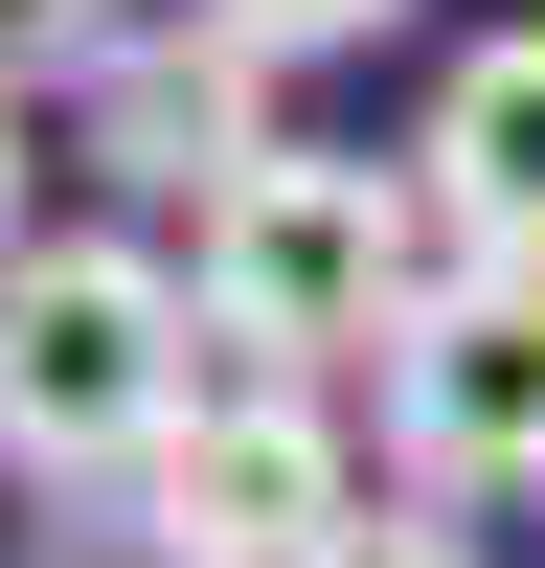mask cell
<instances>
[{
	"mask_svg": "<svg viewBox=\"0 0 545 568\" xmlns=\"http://www.w3.org/2000/svg\"><path fill=\"white\" fill-rule=\"evenodd\" d=\"M205 23H227V45H272V69H296V45H387L409 0H205Z\"/></svg>",
	"mask_w": 545,
	"mask_h": 568,
	"instance_id": "8",
	"label": "cell"
},
{
	"mask_svg": "<svg viewBox=\"0 0 545 568\" xmlns=\"http://www.w3.org/2000/svg\"><path fill=\"white\" fill-rule=\"evenodd\" d=\"M387 455L409 500H545V273L454 251L432 318L387 342Z\"/></svg>",
	"mask_w": 545,
	"mask_h": 568,
	"instance_id": "4",
	"label": "cell"
},
{
	"mask_svg": "<svg viewBox=\"0 0 545 568\" xmlns=\"http://www.w3.org/2000/svg\"><path fill=\"white\" fill-rule=\"evenodd\" d=\"M69 136H91V182H136V205H227V182L296 160V136H272V45H227L205 0H182V23H136L114 69L69 91Z\"/></svg>",
	"mask_w": 545,
	"mask_h": 568,
	"instance_id": "5",
	"label": "cell"
},
{
	"mask_svg": "<svg viewBox=\"0 0 545 568\" xmlns=\"http://www.w3.org/2000/svg\"><path fill=\"white\" fill-rule=\"evenodd\" d=\"M363 524V433H341V387H205L160 433V478H136V546L160 568H341Z\"/></svg>",
	"mask_w": 545,
	"mask_h": 568,
	"instance_id": "3",
	"label": "cell"
},
{
	"mask_svg": "<svg viewBox=\"0 0 545 568\" xmlns=\"http://www.w3.org/2000/svg\"><path fill=\"white\" fill-rule=\"evenodd\" d=\"M0 273H23V114H0Z\"/></svg>",
	"mask_w": 545,
	"mask_h": 568,
	"instance_id": "10",
	"label": "cell"
},
{
	"mask_svg": "<svg viewBox=\"0 0 545 568\" xmlns=\"http://www.w3.org/2000/svg\"><path fill=\"white\" fill-rule=\"evenodd\" d=\"M341 568H477V524H454V500H363Z\"/></svg>",
	"mask_w": 545,
	"mask_h": 568,
	"instance_id": "9",
	"label": "cell"
},
{
	"mask_svg": "<svg viewBox=\"0 0 545 568\" xmlns=\"http://www.w3.org/2000/svg\"><path fill=\"white\" fill-rule=\"evenodd\" d=\"M432 273H454V227L409 160H272L205 205V342H250L272 387H341L432 318Z\"/></svg>",
	"mask_w": 545,
	"mask_h": 568,
	"instance_id": "2",
	"label": "cell"
},
{
	"mask_svg": "<svg viewBox=\"0 0 545 568\" xmlns=\"http://www.w3.org/2000/svg\"><path fill=\"white\" fill-rule=\"evenodd\" d=\"M409 182H432V227H454V251L545 273V23H477V45L432 69V114H409Z\"/></svg>",
	"mask_w": 545,
	"mask_h": 568,
	"instance_id": "6",
	"label": "cell"
},
{
	"mask_svg": "<svg viewBox=\"0 0 545 568\" xmlns=\"http://www.w3.org/2000/svg\"><path fill=\"white\" fill-rule=\"evenodd\" d=\"M136 45V0H0V114H23V91H91Z\"/></svg>",
	"mask_w": 545,
	"mask_h": 568,
	"instance_id": "7",
	"label": "cell"
},
{
	"mask_svg": "<svg viewBox=\"0 0 545 568\" xmlns=\"http://www.w3.org/2000/svg\"><path fill=\"white\" fill-rule=\"evenodd\" d=\"M205 409V296H182L136 227H45L0 273V478L91 500V478H160V433Z\"/></svg>",
	"mask_w": 545,
	"mask_h": 568,
	"instance_id": "1",
	"label": "cell"
}]
</instances>
